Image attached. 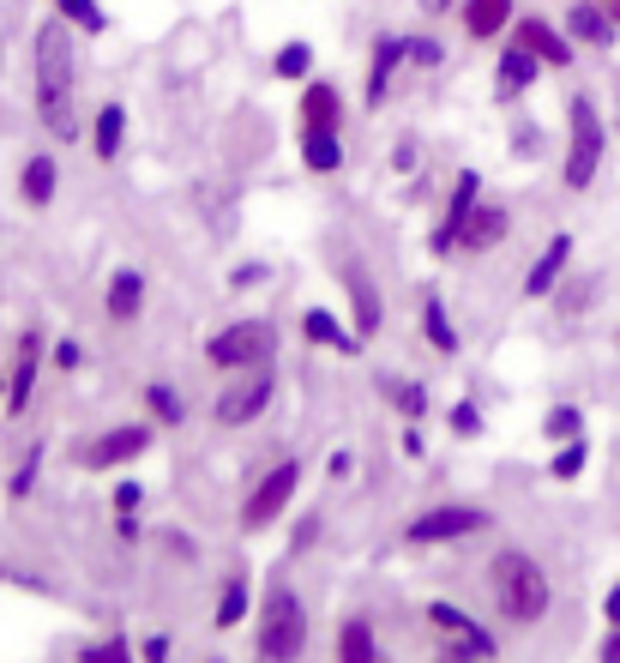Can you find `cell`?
Masks as SVG:
<instances>
[{
  "instance_id": "6da1fadb",
  "label": "cell",
  "mask_w": 620,
  "mask_h": 663,
  "mask_svg": "<svg viewBox=\"0 0 620 663\" xmlns=\"http://www.w3.org/2000/svg\"><path fill=\"white\" fill-rule=\"evenodd\" d=\"M31 97H36V127L55 145H79L85 115H79V31L48 12L31 31Z\"/></svg>"
},
{
  "instance_id": "7a4b0ae2",
  "label": "cell",
  "mask_w": 620,
  "mask_h": 663,
  "mask_svg": "<svg viewBox=\"0 0 620 663\" xmlns=\"http://www.w3.org/2000/svg\"><path fill=\"white\" fill-rule=\"evenodd\" d=\"M488 597H494L500 621H512V628H536V621L554 609L548 573H542V561L531 550H519V543H507V550L488 555Z\"/></svg>"
},
{
  "instance_id": "3957f363",
  "label": "cell",
  "mask_w": 620,
  "mask_h": 663,
  "mask_svg": "<svg viewBox=\"0 0 620 663\" xmlns=\"http://www.w3.org/2000/svg\"><path fill=\"white\" fill-rule=\"evenodd\" d=\"M307 640H314V616H307L302 591L278 579L260 604V621H253V663H302Z\"/></svg>"
},
{
  "instance_id": "277c9868",
  "label": "cell",
  "mask_w": 620,
  "mask_h": 663,
  "mask_svg": "<svg viewBox=\"0 0 620 663\" xmlns=\"http://www.w3.org/2000/svg\"><path fill=\"white\" fill-rule=\"evenodd\" d=\"M278 326L265 320V314H241V320L217 326L211 338H205V362L217 368V374H248V368H271L278 362Z\"/></svg>"
},
{
  "instance_id": "5b68a950",
  "label": "cell",
  "mask_w": 620,
  "mask_h": 663,
  "mask_svg": "<svg viewBox=\"0 0 620 663\" xmlns=\"http://www.w3.org/2000/svg\"><path fill=\"white\" fill-rule=\"evenodd\" d=\"M602 151H609V127H602V109L590 104L585 91L566 104V163H561V182L573 194H585L602 170Z\"/></svg>"
},
{
  "instance_id": "8992f818",
  "label": "cell",
  "mask_w": 620,
  "mask_h": 663,
  "mask_svg": "<svg viewBox=\"0 0 620 663\" xmlns=\"http://www.w3.org/2000/svg\"><path fill=\"white\" fill-rule=\"evenodd\" d=\"M302 477H307V465H302V453H283L278 465H265L260 477L248 482V494H241V531H271L283 513L295 507V489H302Z\"/></svg>"
},
{
  "instance_id": "52a82bcc",
  "label": "cell",
  "mask_w": 620,
  "mask_h": 663,
  "mask_svg": "<svg viewBox=\"0 0 620 663\" xmlns=\"http://www.w3.org/2000/svg\"><path fill=\"white\" fill-rule=\"evenodd\" d=\"M494 525L488 507H470V501H440V507H422L416 519L404 525V543L410 550H446V543H464V537H482Z\"/></svg>"
},
{
  "instance_id": "ba28073f",
  "label": "cell",
  "mask_w": 620,
  "mask_h": 663,
  "mask_svg": "<svg viewBox=\"0 0 620 663\" xmlns=\"http://www.w3.org/2000/svg\"><path fill=\"white\" fill-rule=\"evenodd\" d=\"M43 368H48V338H43V326H24L19 344H12V362H7V392H0V416L7 423H19L31 411Z\"/></svg>"
},
{
  "instance_id": "9c48e42d",
  "label": "cell",
  "mask_w": 620,
  "mask_h": 663,
  "mask_svg": "<svg viewBox=\"0 0 620 663\" xmlns=\"http://www.w3.org/2000/svg\"><path fill=\"white\" fill-rule=\"evenodd\" d=\"M151 446H157V423H115L73 446V458H79V470H121L133 458H145Z\"/></svg>"
},
{
  "instance_id": "30bf717a",
  "label": "cell",
  "mask_w": 620,
  "mask_h": 663,
  "mask_svg": "<svg viewBox=\"0 0 620 663\" xmlns=\"http://www.w3.org/2000/svg\"><path fill=\"white\" fill-rule=\"evenodd\" d=\"M271 399H278V374H271V368H248V374H236L224 392H217L211 423L217 428H248V423H260V416L271 411Z\"/></svg>"
},
{
  "instance_id": "8fae6325",
  "label": "cell",
  "mask_w": 620,
  "mask_h": 663,
  "mask_svg": "<svg viewBox=\"0 0 620 663\" xmlns=\"http://www.w3.org/2000/svg\"><path fill=\"white\" fill-rule=\"evenodd\" d=\"M410 67V31H373L368 43V79H361V109L380 115L392 97V79Z\"/></svg>"
},
{
  "instance_id": "7c38bea8",
  "label": "cell",
  "mask_w": 620,
  "mask_h": 663,
  "mask_svg": "<svg viewBox=\"0 0 620 663\" xmlns=\"http://www.w3.org/2000/svg\"><path fill=\"white\" fill-rule=\"evenodd\" d=\"M482 175L476 170H458L452 175V194H446V206H440V224L428 229V253L434 260H446L452 248H458V236H464V224H470V211L482 206Z\"/></svg>"
},
{
  "instance_id": "4fadbf2b",
  "label": "cell",
  "mask_w": 620,
  "mask_h": 663,
  "mask_svg": "<svg viewBox=\"0 0 620 663\" xmlns=\"http://www.w3.org/2000/svg\"><path fill=\"white\" fill-rule=\"evenodd\" d=\"M422 616H428L434 640L464 645V652H470V657H482V663H494V657H500V640H494V633H488L482 621L470 616V609H458V604H446V597H434V604L422 609Z\"/></svg>"
},
{
  "instance_id": "5bb4252c",
  "label": "cell",
  "mask_w": 620,
  "mask_h": 663,
  "mask_svg": "<svg viewBox=\"0 0 620 663\" xmlns=\"http://www.w3.org/2000/svg\"><path fill=\"white\" fill-rule=\"evenodd\" d=\"M338 284H344V296H350V326L361 332V338H380V326H385V296H380L373 272L356 260V253H344V260H338Z\"/></svg>"
},
{
  "instance_id": "9a60e30c",
  "label": "cell",
  "mask_w": 620,
  "mask_h": 663,
  "mask_svg": "<svg viewBox=\"0 0 620 663\" xmlns=\"http://www.w3.org/2000/svg\"><path fill=\"white\" fill-rule=\"evenodd\" d=\"M193 211H199L205 236L211 241H229L241 229V187L224 182V175H205V182H193Z\"/></svg>"
},
{
  "instance_id": "2e32d148",
  "label": "cell",
  "mask_w": 620,
  "mask_h": 663,
  "mask_svg": "<svg viewBox=\"0 0 620 663\" xmlns=\"http://www.w3.org/2000/svg\"><path fill=\"white\" fill-rule=\"evenodd\" d=\"M151 308V278L139 265H115L109 284H102V320L109 326H133Z\"/></svg>"
},
{
  "instance_id": "e0dca14e",
  "label": "cell",
  "mask_w": 620,
  "mask_h": 663,
  "mask_svg": "<svg viewBox=\"0 0 620 663\" xmlns=\"http://www.w3.org/2000/svg\"><path fill=\"white\" fill-rule=\"evenodd\" d=\"M512 36H519L531 55H542V67H554V73H566V67H573V55H578V43L566 36V24L542 19V12H524V19H512Z\"/></svg>"
},
{
  "instance_id": "ac0fdd59",
  "label": "cell",
  "mask_w": 620,
  "mask_h": 663,
  "mask_svg": "<svg viewBox=\"0 0 620 663\" xmlns=\"http://www.w3.org/2000/svg\"><path fill=\"white\" fill-rule=\"evenodd\" d=\"M542 73H548L542 55H531L519 36H507V48H500V61H494V104H519L524 91H536Z\"/></svg>"
},
{
  "instance_id": "d6986e66",
  "label": "cell",
  "mask_w": 620,
  "mask_h": 663,
  "mask_svg": "<svg viewBox=\"0 0 620 663\" xmlns=\"http://www.w3.org/2000/svg\"><path fill=\"white\" fill-rule=\"evenodd\" d=\"M566 265H573V236H566V229H554V236L542 241V253L531 260V272H524L519 296H524V302H542V296H554V284H561V278H566Z\"/></svg>"
},
{
  "instance_id": "ffe728a7",
  "label": "cell",
  "mask_w": 620,
  "mask_h": 663,
  "mask_svg": "<svg viewBox=\"0 0 620 663\" xmlns=\"http://www.w3.org/2000/svg\"><path fill=\"white\" fill-rule=\"evenodd\" d=\"M302 338L314 344V350H338V356H350V362H361V356H368V338H361L356 326H344L331 308H307V314H302Z\"/></svg>"
},
{
  "instance_id": "44dd1931",
  "label": "cell",
  "mask_w": 620,
  "mask_h": 663,
  "mask_svg": "<svg viewBox=\"0 0 620 663\" xmlns=\"http://www.w3.org/2000/svg\"><path fill=\"white\" fill-rule=\"evenodd\" d=\"M566 36H573L578 48H614L620 24H614L609 0H573V7H566Z\"/></svg>"
},
{
  "instance_id": "7402d4cb",
  "label": "cell",
  "mask_w": 620,
  "mask_h": 663,
  "mask_svg": "<svg viewBox=\"0 0 620 663\" xmlns=\"http://www.w3.org/2000/svg\"><path fill=\"white\" fill-rule=\"evenodd\" d=\"M507 236H512V206L482 199V206L470 211V224H464L458 248H464V253H494V248H507Z\"/></svg>"
},
{
  "instance_id": "603a6c76",
  "label": "cell",
  "mask_w": 620,
  "mask_h": 663,
  "mask_svg": "<svg viewBox=\"0 0 620 663\" xmlns=\"http://www.w3.org/2000/svg\"><path fill=\"white\" fill-rule=\"evenodd\" d=\"M61 194V157L55 151H31V157L19 163V199L31 211H48Z\"/></svg>"
},
{
  "instance_id": "cb8c5ba5",
  "label": "cell",
  "mask_w": 620,
  "mask_h": 663,
  "mask_svg": "<svg viewBox=\"0 0 620 663\" xmlns=\"http://www.w3.org/2000/svg\"><path fill=\"white\" fill-rule=\"evenodd\" d=\"M85 145H90V157H97V163H121V151H127V104H121V97H109V104L90 115Z\"/></svg>"
},
{
  "instance_id": "d4e9b609",
  "label": "cell",
  "mask_w": 620,
  "mask_h": 663,
  "mask_svg": "<svg viewBox=\"0 0 620 663\" xmlns=\"http://www.w3.org/2000/svg\"><path fill=\"white\" fill-rule=\"evenodd\" d=\"M295 157H302L307 175H338L350 151H344L338 127H302V133H295Z\"/></svg>"
},
{
  "instance_id": "484cf974",
  "label": "cell",
  "mask_w": 620,
  "mask_h": 663,
  "mask_svg": "<svg viewBox=\"0 0 620 663\" xmlns=\"http://www.w3.org/2000/svg\"><path fill=\"white\" fill-rule=\"evenodd\" d=\"M295 121H302V127H338V133H344V85L307 79L302 97H295Z\"/></svg>"
},
{
  "instance_id": "4316f807",
  "label": "cell",
  "mask_w": 620,
  "mask_h": 663,
  "mask_svg": "<svg viewBox=\"0 0 620 663\" xmlns=\"http://www.w3.org/2000/svg\"><path fill=\"white\" fill-rule=\"evenodd\" d=\"M248 609H253V567H229L224 585H217V609H211L217 633H236L248 621Z\"/></svg>"
},
{
  "instance_id": "83f0119b",
  "label": "cell",
  "mask_w": 620,
  "mask_h": 663,
  "mask_svg": "<svg viewBox=\"0 0 620 663\" xmlns=\"http://www.w3.org/2000/svg\"><path fill=\"white\" fill-rule=\"evenodd\" d=\"M512 19H519L512 0H464V7H458V24H464L470 43H494V36H507Z\"/></svg>"
},
{
  "instance_id": "f1b7e54d",
  "label": "cell",
  "mask_w": 620,
  "mask_h": 663,
  "mask_svg": "<svg viewBox=\"0 0 620 663\" xmlns=\"http://www.w3.org/2000/svg\"><path fill=\"white\" fill-rule=\"evenodd\" d=\"M331 663H380V633H373L368 616H344V621H338Z\"/></svg>"
},
{
  "instance_id": "f546056e",
  "label": "cell",
  "mask_w": 620,
  "mask_h": 663,
  "mask_svg": "<svg viewBox=\"0 0 620 663\" xmlns=\"http://www.w3.org/2000/svg\"><path fill=\"white\" fill-rule=\"evenodd\" d=\"M380 392H385V399H392V411L404 416V423H422V416L434 411L428 387H422L416 374H380Z\"/></svg>"
},
{
  "instance_id": "4dcf8cb0",
  "label": "cell",
  "mask_w": 620,
  "mask_h": 663,
  "mask_svg": "<svg viewBox=\"0 0 620 663\" xmlns=\"http://www.w3.org/2000/svg\"><path fill=\"white\" fill-rule=\"evenodd\" d=\"M48 12H55V19H67L79 36H109V31H115V12L102 7V0H48Z\"/></svg>"
},
{
  "instance_id": "1f68e13d",
  "label": "cell",
  "mask_w": 620,
  "mask_h": 663,
  "mask_svg": "<svg viewBox=\"0 0 620 663\" xmlns=\"http://www.w3.org/2000/svg\"><path fill=\"white\" fill-rule=\"evenodd\" d=\"M271 79H283V85H307V79H314V43H307V36L278 43V55H271Z\"/></svg>"
},
{
  "instance_id": "d6a6232c",
  "label": "cell",
  "mask_w": 620,
  "mask_h": 663,
  "mask_svg": "<svg viewBox=\"0 0 620 663\" xmlns=\"http://www.w3.org/2000/svg\"><path fill=\"white\" fill-rule=\"evenodd\" d=\"M422 338H428L440 356H458V350H464V344H458V326H452V308L434 296V290L422 296Z\"/></svg>"
},
{
  "instance_id": "836d02e7",
  "label": "cell",
  "mask_w": 620,
  "mask_h": 663,
  "mask_svg": "<svg viewBox=\"0 0 620 663\" xmlns=\"http://www.w3.org/2000/svg\"><path fill=\"white\" fill-rule=\"evenodd\" d=\"M139 399H145V411H151V423H157V428H181V423H187V399H181L170 380H151Z\"/></svg>"
},
{
  "instance_id": "e575fe53",
  "label": "cell",
  "mask_w": 620,
  "mask_h": 663,
  "mask_svg": "<svg viewBox=\"0 0 620 663\" xmlns=\"http://www.w3.org/2000/svg\"><path fill=\"white\" fill-rule=\"evenodd\" d=\"M43 453H48L43 441H31V446L19 453V465L7 470V501H24V494L36 489V477H43Z\"/></svg>"
},
{
  "instance_id": "d590c367",
  "label": "cell",
  "mask_w": 620,
  "mask_h": 663,
  "mask_svg": "<svg viewBox=\"0 0 620 663\" xmlns=\"http://www.w3.org/2000/svg\"><path fill=\"white\" fill-rule=\"evenodd\" d=\"M79 663H139V645L133 640H121V633H102V640H90Z\"/></svg>"
},
{
  "instance_id": "8d00e7d4",
  "label": "cell",
  "mask_w": 620,
  "mask_h": 663,
  "mask_svg": "<svg viewBox=\"0 0 620 663\" xmlns=\"http://www.w3.org/2000/svg\"><path fill=\"white\" fill-rule=\"evenodd\" d=\"M410 67H416V73H440L446 67V43L434 31H410Z\"/></svg>"
},
{
  "instance_id": "74e56055",
  "label": "cell",
  "mask_w": 620,
  "mask_h": 663,
  "mask_svg": "<svg viewBox=\"0 0 620 663\" xmlns=\"http://www.w3.org/2000/svg\"><path fill=\"white\" fill-rule=\"evenodd\" d=\"M585 465H590V441H585V435L561 441V453L548 458V470H554V477H561V482H573V477H578V470H585Z\"/></svg>"
},
{
  "instance_id": "f35d334b",
  "label": "cell",
  "mask_w": 620,
  "mask_h": 663,
  "mask_svg": "<svg viewBox=\"0 0 620 663\" xmlns=\"http://www.w3.org/2000/svg\"><path fill=\"white\" fill-rule=\"evenodd\" d=\"M542 435H548V441H573V435H585V416H578L573 404H554L548 423H542Z\"/></svg>"
},
{
  "instance_id": "ab89813d",
  "label": "cell",
  "mask_w": 620,
  "mask_h": 663,
  "mask_svg": "<svg viewBox=\"0 0 620 663\" xmlns=\"http://www.w3.org/2000/svg\"><path fill=\"white\" fill-rule=\"evenodd\" d=\"M48 368H55V374H79V368H85V344L79 338H55V344H48Z\"/></svg>"
},
{
  "instance_id": "60d3db41",
  "label": "cell",
  "mask_w": 620,
  "mask_h": 663,
  "mask_svg": "<svg viewBox=\"0 0 620 663\" xmlns=\"http://www.w3.org/2000/svg\"><path fill=\"white\" fill-rule=\"evenodd\" d=\"M446 428H452L458 441H476V435H482V411H476L470 399H458V404L446 411Z\"/></svg>"
},
{
  "instance_id": "b9f144b4",
  "label": "cell",
  "mask_w": 620,
  "mask_h": 663,
  "mask_svg": "<svg viewBox=\"0 0 620 663\" xmlns=\"http://www.w3.org/2000/svg\"><path fill=\"white\" fill-rule=\"evenodd\" d=\"M416 170H422V139L404 133V139L392 145V175H416Z\"/></svg>"
},
{
  "instance_id": "7bdbcfd3",
  "label": "cell",
  "mask_w": 620,
  "mask_h": 663,
  "mask_svg": "<svg viewBox=\"0 0 620 663\" xmlns=\"http://www.w3.org/2000/svg\"><path fill=\"white\" fill-rule=\"evenodd\" d=\"M271 278V265L265 260H241V265H229V290H260Z\"/></svg>"
},
{
  "instance_id": "ee69618b",
  "label": "cell",
  "mask_w": 620,
  "mask_h": 663,
  "mask_svg": "<svg viewBox=\"0 0 620 663\" xmlns=\"http://www.w3.org/2000/svg\"><path fill=\"white\" fill-rule=\"evenodd\" d=\"M109 507H115V519H139V507H145V489H139V482H121Z\"/></svg>"
},
{
  "instance_id": "f6af8a7d",
  "label": "cell",
  "mask_w": 620,
  "mask_h": 663,
  "mask_svg": "<svg viewBox=\"0 0 620 663\" xmlns=\"http://www.w3.org/2000/svg\"><path fill=\"white\" fill-rule=\"evenodd\" d=\"M536 151H542V127L519 121V127H512V157H536Z\"/></svg>"
},
{
  "instance_id": "bcb514c9",
  "label": "cell",
  "mask_w": 620,
  "mask_h": 663,
  "mask_svg": "<svg viewBox=\"0 0 620 663\" xmlns=\"http://www.w3.org/2000/svg\"><path fill=\"white\" fill-rule=\"evenodd\" d=\"M170 657H175L170 633H145V640H139V663H170Z\"/></svg>"
},
{
  "instance_id": "7dc6e473",
  "label": "cell",
  "mask_w": 620,
  "mask_h": 663,
  "mask_svg": "<svg viewBox=\"0 0 620 663\" xmlns=\"http://www.w3.org/2000/svg\"><path fill=\"white\" fill-rule=\"evenodd\" d=\"M314 537H319V513H307L302 525H295V537H290V555H302V550H307V543H314Z\"/></svg>"
},
{
  "instance_id": "c3c4849f",
  "label": "cell",
  "mask_w": 620,
  "mask_h": 663,
  "mask_svg": "<svg viewBox=\"0 0 620 663\" xmlns=\"http://www.w3.org/2000/svg\"><path fill=\"white\" fill-rule=\"evenodd\" d=\"M434 663H482V657H470L464 645H452V640H434Z\"/></svg>"
},
{
  "instance_id": "681fc988",
  "label": "cell",
  "mask_w": 620,
  "mask_h": 663,
  "mask_svg": "<svg viewBox=\"0 0 620 663\" xmlns=\"http://www.w3.org/2000/svg\"><path fill=\"white\" fill-rule=\"evenodd\" d=\"M326 470H331V477H338V482H344V477H356V453H350V446H338Z\"/></svg>"
},
{
  "instance_id": "f907efd6",
  "label": "cell",
  "mask_w": 620,
  "mask_h": 663,
  "mask_svg": "<svg viewBox=\"0 0 620 663\" xmlns=\"http://www.w3.org/2000/svg\"><path fill=\"white\" fill-rule=\"evenodd\" d=\"M416 7H422V19H446V12H458L464 0H416Z\"/></svg>"
},
{
  "instance_id": "816d5d0a",
  "label": "cell",
  "mask_w": 620,
  "mask_h": 663,
  "mask_svg": "<svg viewBox=\"0 0 620 663\" xmlns=\"http://www.w3.org/2000/svg\"><path fill=\"white\" fill-rule=\"evenodd\" d=\"M597 657H602V663H620V628H609V640H602Z\"/></svg>"
},
{
  "instance_id": "f5cc1de1",
  "label": "cell",
  "mask_w": 620,
  "mask_h": 663,
  "mask_svg": "<svg viewBox=\"0 0 620 663\" xmlns=\"http://www.w3.org/2000/svg\"><path fill=\"white\" fill-rule=\"evenodd\" d=\"M602 616H609V628H620V585H614L609 597H602Z\"/></svg>"
},
{
  "instance_id": "db71d44e",
  "label": "cell",
  "mask_w": 620,
  "mask_h": 663,
  "mask_svg": "<svg viewBox=\"0 0 620 663\" xmlns=\"http://www.w3.org/2000/svg\"><path fill=\"white\" fill-rule=\"evenodd\" d=\"M404 453H410V458H422V453H428V446H422V435H416V423L404 428Z\"/></svg>"
},
{
  "instance_id": "11a10c76",
  "label": "cell",
  "mask_w": 620,
  "mask_h": 663,
  "mask_svg": "<svg viewBox=\"0 0 620 663\" xmlns=\"http://www.w3.org/2000/svg\"><path fill=\"white\" fill-rule=\"evenodd\" d=\"M609 12H614V24H620V0H609Z\"/></svg>"
}]
</instances>
